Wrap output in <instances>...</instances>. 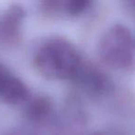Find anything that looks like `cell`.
<instances>
[{"label":"cell","mask_w":135,"mask_h":135,"mask_svg":"<svg viewBox=\"0 0 135 135\" xmlns=\"http://www.w3.org/2000/svg\"><path fill=\"white\" fill-rule=\"evenodd\" d=\"M83 63L73 45L61 38L45 42L35 55L37 70L50 80H75Z\"/></svg>","instance_id":"1"},{"label":"cell","mask_w":135,"mask_h":135,"mask_svg":"<svg viewBox=\"0 0 135 135\" xmlns=\"http://www.w3.org/2000/svg\"><path fill=\"white\" fill-rule=\"evenodd\" d=\"M98 52L107 66L117 70H129L133 65V40L129 30L122 24H115L100 40Z\"/></svg>","instance_id":"2"},{"label":"cell","mask_w":135,"mask_h":135,"mask_svg":"<svg viewBox=\"0 0 135 135\" xmlns=\"http://www.w3.org/2000/svg\"><path fill=\"white\" fill-rule=\"evenodd\" d=\"M87 89L100 95H107L114 91L115 85L111 78L101 70L83 62L76 79Z\"/></svg>","instance_id":"3"},{"label":"cell","mask_w":135,"mask_h":135,"mask_svg":"<svg viewBox=\"0 0 135 135\" xmlns=\"http://www.w3.org/2000/svg\"><path fill=\"white\" fill-rule=\"evenodd\" d=\"M29 97V92L25 84L18 78L7 74L0 84V98L11 105L24 103Z\"/></svg>","instance_id":"4"},{"label":"cell","mask_w":135,"mask_h":135,"mask_svg":"<svg viewBox=\"0 0 135 135\" xmlns=\"http://www.w3.org/2000/svg\"><path fill=\"white\" fill-rule=\"evenodd\" d=\"M22 18V9L20 8H13L8 11L3 21V33L8 39H13L19 32V25Z\"/></svg>","instance_id":"5"},{"label":"cell","mask_w":135,"mask_h":135,"mask_svg":"<svg viewBox=\"0 0 135 135\" xmlns=\"http://www.w3.org/2000/svg\"><path fill=\"white\" fill-rule=\"evenodd\" d=\"M51 107L52 103L48 97L40 96L31 102L27 108V113L32 119H41L48 115Z\"/></svg>","instance_id":"6"},{"label":"cell","mask_w":135,"mask_h":135,"mask_svg":"<svg viewBox=\"0 0 135 135\" xmlns=\"http://www.w3.org/2000/svg\"><path fill=\"white\" fill-rule=\"evenodd\" d=\"M90 4V1L86 0H70L65 3V9H67L70 15H78L86 9Z\"/></svg>","instance_id":"7"},{"label":"cell","mask_w":135,"mask_h":135,"mask_svg":"<svg viewBox=\"0 0 135 135\" xmlns=\"http://www.w3.org/2000/svg\"><path fill=\"white\" fill-rule=\"evenodd\" d=\"M8 74V72L6 71V70L3 69V68L0 67V84H1V83H2L3 79L5 78V76Z\"/></svg>","instance_id":"8"}]
</instances>
